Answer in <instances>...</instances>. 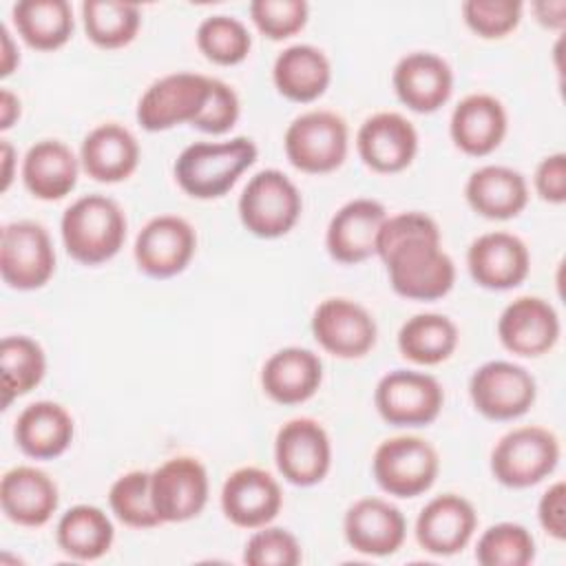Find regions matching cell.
I'll return each instance as SVG.
<instances>
[{
  "instance_id": "6da1fadb",
  "label": "cell",
  "mask_w": 566,
  "mask_h": 566,
  "mask_svg": "<svg viewBox=\"0 0 566 566\" xmlns=\"http://www.w3.org/2000/svg\"><path fill=\"white\" fill-rule=\"evenodd\" d=\"M376 254L387 265L394 292L405 298L436 301L453 287L455 265L440 248L438 223L424 212L387 217Z\"/></svg>"
},
{
  "instance_id": "7a4b0ae2",
  "label": "cell",
  "mask_w": 566,
  "mask_h": 566,
  "mask_svg": "<svg viewBox=\"0 0 566 566\" xmlns=\"http://www.w3.org/2000/svg\"><path fill=\"white\" fill-rule=\"evenodd\" d=\"M256 146L248 137L230 142H197L181 150L175 161V179L195 199L223 197L254 164Z\"/></svg>"
},
{
  "instance_id": "3957f363",
  "label": "cell",
  "mask_w": 566,
  "mask_h": 566,
  "mask_svg": "<svg viewBox=\"0 0 566 566\" xmlns=\"http://www.w3.org/2000/svg\"><path fill=\"white\" fill-rule=\"evenodd\" d=\"M126 239L122 208L104 195H86L62 214V241L66 252L84 263L97 265L113 259Z\"/></svg>"
},
{
  "instance_id": "277c9868",
  "label": "cell",
  "mask_w": 566,
  "mask_h": 566,
  "mask_svg": "<svg viewBox=\"0 0 566 566\" xmlns=\"http://www.w3.org/2000/svg\"><path fill=\"white\" fill-rule=\"evenodd\" d=\"M301 192L276 168L256 172L239 197V217L248 232L261 239L287 234L301 217Z\"/></svg>"
},
{
  "instance_id": "5b68a950",
  "label": "cell",
  "mask_w": 566,
  "mask_h": 566,
  "mask_svg": "<svg viewBox=\"0 0 566 566\" xmlns=\"http://www.w3.org/2000/svg\"><path fill=\"white\" fill-rule=\"evenodd\" d=\"M559 460L557 438L542 427H520L500 438L491 453L495 480L511 489H526L551 475Z\"/></svg>"
},
{
  "instance_id": "8992f818",
  "label": "cell",
  "mask_w": 566,
  "mask_h": 566,
  "mask_svg": "<svg viewBox=\"0 0 566 566\" xmlns=\"http://www.w3.org/2000/svg\"><path fill=\"white\" fill-rule=\"evenodd\" d=\"M283 144L294 168L310 175L332 172L347 155V124L336 113L310 111L287 126Z\"/></svg>"
},
{
  "instance_id": "52a82bcc",
  "label": "cell",
  "mask_w": 566,
  "mask_h": 566,
  "mask_svg": "<svg viewBox=\"0 0 566 566\" xmlns=\"http://www.w3.org/2000/svg\"><path fill=\"white\" fill-rule=\"evenodd\" d=\"M378 486L396 497H416L431 489L440 462L436 449L416 436H398L378 444L374 453Z\"/></svg>"
},
{
  "instance_id": "ba28073f",
  "label": "cell",
  "mask_w": 566,
  "mask_h": 566,
  "mask_svg": "<svg viewBox=\"0 0 566 566\" xmlns=\"http://www.w3.org/2000/svg\"><path fill=\"white\" fill-rule=\"evenodd\" d=\"M55 270L49 232L35 221H13L0 237V274L13 290H38Z\"/></svg>"
},
{
  "instance_id": "9c48e42d",
  "label": "cell",
  "mask_w": 566,
  "mask_h": 566,
  "mask_svg": "<svg viewBox=\"0 0 566 566\" xmlns=\"http://www.w3.org/2000/svg\"><path fill=\"white\" fill-rule=\"evenodd\" d=\"M374 400L385 422L394 427H424L438 418L444 394L433 376L396 369L380 378Z\"/></svg>"
},
{
  "instance_id": "30bf717a",
  "label": "cell",
  "mask_w": 566,
  "mask_h": 566,
  "mask_svg": "<svg viewBox=\"0 0 566 566\" xmlns=\"http://www.w3.org/2000/svg\"><path fill=\"white\" fill-rule=\"evenodd\" d=\"M210 91V77L199 73H172L153 82L137 104V122L150 133L177 124H192Z\"/></svg>"
},
{
  "instance_id": "8fae6325",
  "label": "cell",
  "mask_w": 566,
  "mask_h": 566,
  "mask_svg": "<svg viewBox=\"0 0 566 566\" xmlns=\"http://www.w3.org/2000/svg\"><path fill=\"white\" fill-rule=\"evenodd\" d=\"M469 394L482 416L491 420H513L533 407L537 387L535 378L524 367L509 360H491L471 376Z\"/></svg>"
},
{
  "instance_id": "7c38bea8",
  "label": "cell",
  "mask_w": 566,
  "mask_h": 566,
  "mask_svg": "<svg viewBox=\"0 0 566 566\" xmlns=\"http://www.w3.org/2000/svg\"><path fill=\"white\" fill-rule=\"evenodd\" d=\"M274 458L281 475L296 486L321 482L332 464V447L325 429L312 418L285 422L274 442Z\"/></svg>"
},
{
  "instance_id": "4fadbf2b",
  "label": "cell",
  "mask_w": 566,
  "mask_h": 566,
  "mask_svg": "<svg viewBox=\"0 0 566 566\" xmlns=\"http://www.w3.org/2000/svg\"><path fill=\"white\" fill-rule=\"evenodd\" d=\"M150 493L161 522L192 520L208 502L206 467L188 455L170 458L150 473Z\"/></svg>"
},
{
  "instance_id": "5bb4252c",
  "label": "cell",
  "mask_w": 566,
  "mask_h": 566,
  "mask_svg": "<svg viewBox=\"0 0 566 566\" xmlns=\"http://www.w3.org/2000/svg\"><path fill=\"white\" fill-rule=\"evenodd\" d=\"M197 237L192 226L175 214L150 219L135 241V261L142 272L168 279L186 270L195 254Z\"/></svg>"
},
{
  "instance_id": "9a60e30c",
  "label": "cell",
  "mask_w": 566,
  "mask_h": 566,
  "mask_svg": "<svg viewBox=\"0 0 566 566\" xmlns=\"http://www.w3.org/2000/svg\"><path fill=\"white\" fill-rule=\"evenodd\" d=\"M312 332L318 345L338 358H360L376 343L371 314L349 298H327L312 316Z\"/></svg>"
},
{
  "instance_id": "2e32d148",
  "label": "cell",
  "mask_w": 566,
  "mask_h": 566,
  "mask_svg": "<svg viewBox=\"0 0 566 566\" xmlns=\"http://www.w3.org/2000/svg\"><path fill=\"white\" fill-rule=\"evenodd\" d=\"M283 504L279 482L263 469L243 467L228 475L221 489V509L226 517L241 528H261L270 524Z\"/></svg>"
},
{
  "instance_id": "e0dca14e",
  "label": "cell",
  "mask_w": 566,
  "mask_h": 566,
  "mask_svg": "<svg viewBox=\"0 0 566 566\" xmlns=\"http://www.w3.org/2000/svg\"><path fill=\"white\" fill-rule=\"evenodd\" d=\"M360 159L376 172L405 170L418 150V133L400 113H376L363 122L356 135Z\"/></svg>"
},
{
  "instance_id": "ac0fdd59",
  "label": "cell",
  "mask_w": 566,
  "mask_h": 566,
  "mask_svg": "<svg viewBox=\"0 0 566 566\" xmlns=\"http://www.w3.org/2000/svg\"><path fill=\"white\" fill-rule=\"evenodd\" d=\"M497 336L511 354L542 356L559 338L557 312L544 298L520 296L500 314Z\"/></svg>"
},
{
  "instance_id": "d6986e66",
  "label": "cell",
  "mask_w": 566,
  "mask_h": 566,
  "mask_svg": "<svg viewBox=\"0 0 566 566\" xmlns=\"http://www.w3.org/2000/svg\"><path fill=\"white\" fill-rule=\"evenodd\" d=\"M387 219L385 206L374 199L345 203L329 221L325 245L338 263H360L376 254L378 234Z\"/></svg>"
},
{
  "instance_id": "ffe728a7",
  "label": "cell",
  "mask_w": 566,
  "mask_h": 566,
  "mask_svg": "<svg viewBox=\"0 0 566 566\" xmlns=\"http://www.w3.org/2000/svg\"><path fill=\"white\" fill-rule=\"evenodd\" d=\"M467 265L478 285L486 290H511L526 279L531 259L520 237L511 232H486L471 243Z\"/></svg>"
},
{
  "instance_id": "44dd1931",
  "label": "cell",
  "mask_w": 566,
  "mask_h": 566,
  "mask_svg": "<svg viewBox=\"0 0 566 566\" xmlns=\"http://www.w3.org/2000/svg\"><path fill=\"white\" fill-rule=\"evenodd\" d=\"M343 528L354 551L374 557L396 553L407 533L402 513L380 497H363L354 502L345 513Z\"/></svg>"
},
{
  "instance_id": "7402d4cb",
  "label": "cell",
  "mask_w": 566,
  "mask_h": 566,
  "mask_svg": "<svg viewBox=\"0 0 566 566\" xmlns=\"http://www.w3.org/2000/svg\"><path fill=\"white\" fill-rule=\"evenodd\" d=\"M478 517L469 500L444 493L433 497L416 520V539L431 555L460 553L473 537Z\"/></svg>"
},
{
  "instance_id": "603a6c76",
  "label": "cell",
  "mask_w": 566,
  "mask_h": 566,
  "mask_svg": "<svg viewBox=\"0 0 566 566\" xmlns=\"http://www.w3.org/2000/svg\"><path fill=\"white\" fill-rule=\"evenodd\" d=\"M394 88L407 108L416 113H433L449 102L453 73L440 55L416 51L396 64Z\"/></svg>"
},
{
  "instance_id": "cb8c5ba5",
  "label": "cell",
  "mask_w": 566,
  "mask_h": 566,
  "mask_svg": "<svg viewBox=\"0 0 566 566\" xmlns=\"http://www.w3.org/2000/svg\"><path fill=\"white\" fill-rule=\"evenodd\" d=\"M449 130L453 144L462 153L484 157L493 153L506 135V111L493 95H467L453 108Z\"/></svg>"
},
{
  "instance_id": "d4e9b609",
  "label": "cell",
  "mask_w": 566,
  "mask_h": 566,
  "mask_svg": "<svg viewBox=\"0 0 566 566\" xmlns=\"http://www.w3.org/2000/svg\"><path fill=\"white\" fill-rule=\"evenodd\" d=\"M55 482L35 467H15L2 475V513L20 526H42L57 509Z\"/></svg>"
},
{
  "instance_id": "484cf974",
  "label": "cell",
  "mask_w": 566,
  "mask_h": 566,
  "mask_svg": "<svg viewBox=\"0 0 566 566\" xmlns=\"http://www.w3.org/2000/svg\"><path fill=\"white\" fill-rule=\"evenodd\" d=\"M323 380L321 358L303 347H285L272 354L261 371L263 391L279 405L310 400Z\"/></svg>"
},
{
  "instance_id": "4316f807",
  "label": "cell",
  "mask_w": 566,
  "mask_h": 566,
  "mask_svg": "<svg viewBox=\"0 0 566 566\" xmlns=\"http://www.w3.org/2000/svg\"><path fill=\"white\" fill-rule=\"evenodd\" d=\"M80 159L88 177L115 184L135 172L139 146L128 128L119 124H102L84 137Z\"/></svg>"
},
{
  "instance_id": "83f0119b",
  "label": "cell",
  "mask_w": 566,
  "mask_h": 566,
  "mask_svg": "<svg viewBox=\"0 0 566 566\" xmlns=\"http://www.w3.org/2000/svg\"><path fill=\"white\" fill-rule=\"evenodd\" d=\"M464 195L478 214L486 219H511L526 208L528 186L517 170L491 164L471 172Z\"/></svg>"
},
{
  "instance_id": "f1b7e54d",
  "label": "cell",
  "mask_w": 566,
  "mask_h": 566,
  "mask_svg": "<svg viewBox=\"0 0 566 566\" xmlns=\"http://www.w3.org/2000/svg\"><path fill=\"white\" fill-rule=\"evenodd\" d=\"M22 179L33 197L44 201L62 199L77 184V159L64 142L42 139L24 155Z\"/></svg>"
},
{
  "instance_id": "f546056e",
  "label": "cell",
  "mask_w": 566,
  "mask_h": 566,
  "mask_svg": "<svg viewBox=\"0 0 566 566\" xmlns=\"http://www.w3.org/2000/svg\"><path fill=\"white\" fill-rule=\"evenodd\" d=\"M73 440V418L51 400H40L22 409L15 422L18 447L35 460L62 455Z\"/></svg>"
},
{
  "instance_id": "4dcf8cb0",
  "label": "cell",
  "mask_w": 566,
  "mask_h": 566,
  "mask_svg": "<svg viewBox=\"0 0 566 566\" xmlns=\"http://www.w3.org/2000/svg\"><path fill=\"white\" fill-rule=\"evenodd\" d=\"M272 80L283 97L307 104L321 97L329 86L332 66L321 49L312 44H294L274 60Z\"/></svg>"
},
{
  "instance_id": "1f68e13d",
  "label": "cell",
  "mask_w": 566,
  "mask_h": 566,
  "mask_svg": "<svg viewBox=\"0 0 566 566\" xmlns=\"http://www.w3.org/2000/svg\"><path fill=\"white\" fill-rule=\"evenodd\" d=\"M13 22L29 46L53 51L73 33V9L66 0H22L13 7Z\"/></svg>"
},
{
  "instance_id": "d6a6232c",
  "label": "cell",
  "mask_w": 566,
  "mask_h": 566,
  "mask_svg": "<svg viewBox=\"0 0 566 566\" xmlns=\"http://www.w3.org/2000/svg\"><path fill=\"white\" fill-rule=\"evenodd\" d=\"M57 544L75 559H97L108 553L115 531L108 515L91 504L69 509L57 522Z\"/></svg>"
},
{
  "instance_id": "836d02e7",
  "label": "cell",
  "mask_w": 566,
  "mask_h": 566,
  "mask_svg": "<svg viewBox=\"0 0 566 566\" xmlns=\"http://www.w3.org/2000/svg\"><path fill=\"white\" fill-rule=\"evenodd\" d=\"M458 345V327L442 314H416L398 332V349L418 365L447 360Z\"/></svg>"
},
{
  "instance_id": "e575fe53",
  "label": "cell",
  "mask_w": 566,
  "mask_h": 566,
  "mask_svg": "<svg viewBox=\"0 0 566 566\" xmlns=\"http://www.w3.org/2000/svg\"><path fill=\"white\" fill-rule=\"evenodd\" d=\"M2 367V407L7 409L13 398L29 394L40 385L46 369L42 347L29 336H4L0 343Z\"/></svg>"
},
{
  "instance_id": "d590c367",
  "label": "cell",
  "mask_w": 566,
  "mask_h": 566,
  "mask_svg": "<svg viewBox=\"0 0 566 566\" xmlns=\"http://www.w3.org/2000/svg\"><path fill=\"white\" fill-rule=\"evenodd\" d=\"M84 31L99 49H119L139 31V7L119 0H86L82 4Z\"/></svg>"
},
{
  "instance_id": "8d00e7d4",
  "label": "cell",
  "mask_w": 566,
  "mask_h": 566,
  "mask_svg": "<svg viewBox=\"0 0 566 566\" xmlns=\"http://www.w3.org/2000/svg\"><path fill=\"white\" fill-rule=\"evenodd\" d=\"M197 46L210 62L232 66L248 57L252 38L241 20L232 15H210L197 29Z\"/></svg>"
},
{
  "instance_id": "74e56055",
  "label": "cell",
  "mask_w": 566,
  "mask_h": 566,
  "mask_svg": "<svg viewBox=\"0 0 566 566\" xmlns=\"http://www.w3.org/2000/svg\"><path fill=\"white\" fill-rule=\"evenodd\" d=\"M108 502L119 522L133 528H153L161 524L150 493V473L128 471L117 478L108 491Z\"/></svg>"
},
{
  "instance_id": "f35d334b",
  "label": "cell",
  "mask_w": 566,
  "mask_h": 566,
  "mask_svg": "<svg viewBox=\"0 0 566 566\" xmlns=\"http://www.w3.org/2000/svg\"><path fill=\"white\" fill-rule=\"evenodd\" d=\"M535 557L533 535L513 522L489 526L478 539L475 559L482 566H526Z\"/></svg>"
},
{
  "instance_id": "ab89813d",
  "label": "cell",
  "mask_w": 566,
  "mask_h": 566,
  "mask_svg": "<svg viewBox=\"0 0 566 566\" xmlns=\"http://www.w3.org/2000/svg\"><path fill=\"white\" fill-rule=\"evenodd\" d=\"M250 18L270 40H285L298 33L307 22V2L303 0H254Z\"/></svg>"
},
{
  "instance_id": "60d3db41",
  "label": "cell",
  "mask_w": 566,
  "mask_h": 566,
  "mask_svg": "<svg viewBox=\"0 0 566 566\" xmlns=\"http://www.w3.org/2000/svg\"><path fill=\"white\" fill-rule=\"evenodd\" d=\"M467 27L480 38H504L522 18V2L517 0H467L462 4Z\"/></svg>"
},
{
  "instance_id": "b9f144b4",
  "label": "cell",
  "mask_w": 566,
  "mask_h": 566,
  "mask_svg": "<svg viewBox=\"0 0 566 566\" xmlns=\"http://www.w3.org/2000/svg\"><path fill=\"white\" fill-rule=\"evenodd\" d=\"M243 562L250 566H296L301 562V546L290 531L261 526L248 539Z\"/></svg>"
},
{
  "instance_id": "7bdbcfd3",
  "label": "cell",
  "mask_w": 566,
  "mask_h": 566,
  "mask_svg": "<svg viewBox=\"0 0 566 566\" xmlns=\"http://www.w3.org/2000/svg\"><path fill=\"white\" fill-rule=\"evenodd\" d=\"M237 119H239L237 93L226 82L210 77V91H208L206 104L190 126L210 135H221V133H228L237 124Z\"/></svg>"
},
{
  "instance_id": "ee69618b",
  "label": "cell",
  "mask_w": 566,
  "mask_h": 566,
  "mask_svg": "<svg viewBox=\"0 0 566 566\" xmlns=\"http://www.w3.org/2000/svg\"><path fill=\"white\" fill-rule=\"evenodd\" d=\"M535 190L548 203L566 201V155L555 153L539 161L535 170Z\"/></svg>"
},
{
  "instance_id": "f6af8a7d",
  "label": "cell",
  "mask_w": 566,
  "mask_h": 566,
  "mask_svg": "<svg viewBox=\"0 0 566 566\" xmlns=\"http://www.w3.org/2000/svg\"><path fill=\"white\" fill-rule=\"evenodd\" d=\"M537 517L542 528L555 537L564 539L566 537V486L564 482H555L553 486L546 489V493L539 500L537 506Z\"/></svg>"
},
{
  "instance_id": "bcb514c9",
  "label": "cell",
  "mask_w": 566,
  "mask_h": 566,
  "mask_svg": "<svg viewBox=\"0 0 566 566\" xmlns=\"http://www.w3.org/2000/svg\"><path fill=\"white\" fill-rule=\"evenodd\" d=\"M539 24L548 29H562L566 24V2L564 0H542L533 4Z\"/></svg>"
},
{
  "instance_id": "7dc6e473",
  "label": "cell",
  "mask_w": 566,
  "mask_h": 566,
  "mask_svg": "<svg viewBox=\"0 0 566 566\" xmlns=\"http://www.w3.org/2000/svg\"><path fill=\"white\" fill-rule=\"evenodd\" d=\"M18 115H20V102H18V97H15L11 91L2 88V91H0V128H2V130L11 128L13 122L18 119Z\"/></svg>"
},
{
  "instance_id": "c3c4849f",
  "label": "cell",
  "mask_w": 566,
  "mask_h": 566,
  "mask_svg": "<svg viewBox=\"0 0 566 566\" xmlns=\"http://www.w3.org/2000/svg\"><path fill=\"white\" fill-rule=\"evenodd\" d=\"M0 35H2V66H0V75L7 77L13 66L18 64V53L13 51V42H11V35L7 31V27H0Z\"/></svg>"
},
{
  "instance_id": "681fc988",
  "label": "cell",
  "mask_w": 566,
  "mask_h": 566,
  "mask_svg": "<svg viewBox=\"0 0 566 566\" xmlns=\"http://www.w3.org/2000/svg\"><path fill=\"white\" fill-rule=\"evenodd\" d=\"M2 161H4V170H2V190H7L9 188V184H11V168H13V148H11V144L9 142H4L2 139Z\"/></svg>"
}]
</instances>
